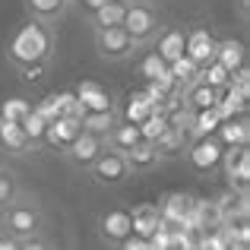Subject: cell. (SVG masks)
<instances>
[{
	"label": "cell",
	"mask_w": 250,
	"mask_h": 250,
	"mask_svg": "<svg viewBox=\"0 0 250 250\" xmlns=\"http://www.w3.org/2000/svg\"><path fill=\"white\" fill-rule=\"evenodd\" d=\"M54 25H44L38 19H25L13 38L6 42V61L13 67H29V63H51L54 57Z\"/></svg>",
	"instance_id": "1"
},
{
	"label": "cell",
	"mask_w": 250,
	"mask_h": 250,
	"mask_svg": "<svg viewBox=\"0 0 250 250\" xmlns=\"http://www.w3.org/2000/svg\"><path fill=\"white\" fill-rule=\"evenodd\" d=\"M0 231L10 234L16 241H29V238H38L44 231V209L35 196L29 193H19L10 206L0 212Z\"/></svg>",
	"instance_id": "2"
},
{
	"label": "cell",
	"mask_w": 250,
	"mask_h": 250,
	"mask_svg": "<svg viewBox=\"0 0 250 250\" xmlns=\"http://www.w3.org/2000/svg\"><path fill=\"white\" fill-rule=\"evenodd\" d=\"M121 29L140 48H149L155 42V35L162 32V22H159V13H155V6L149 0H127V13H124Z\"/></svg>",
	"instance_id": "3"
},
{
	"label": "cell",
	"mask_w": 250,
	"mask_h": 250,
	"mask_svg": "<svg viewBox=\"0 0 250 250\" xmlns=\"http://www.w3.org/2000/svg\"><path fill=\"white\" fill-rule=\"evenodd\" d=\"M92 38H95L98 57H102V61H108V63H124V61H130V57L140 51V44H136L133 38L121 29V25H114V29H102V32H92Z\"/></svg>",
	"instance_id": "4"
},
{
	"label": "cell",
	"mask_w": 250,
	"mask_h": 250,
	"mask_svg": "<svg viewBox=\"0 0 250 250\" xmlns=\"http://www.w3.org/2000/svg\"><path fill=\"white\" fill-rule=\"evenodd\" d=\"M85 174H89L98 187H121V184H127L130 177H133L124 152H114V149H104V152L89 165Z\"/></svg>",
	"instance_id": "5"
},
{
	"label": "cell",
	"mask_w": 250,
	"mask_h": 250,
	"mask_svg": "<svg viewBox=\"0 0 250 250\" xmlns=\"http://www.w3.org/2000/svg\"><path fill=\"white\" fill-rule=\"evenodd\" d=\"M193 203L196 196L190 193H165L159 203V215H162V228L174 231H193Z\"/></svg>",
	"instance_id": "6"
},
{
	"label": "cell",
	"mask_w": 250,
	"mask_h": 250,
	"mask_svg": "<svg viewBox=\"0 0 250 250\" xmlns=\"http://www.w3.org/2000/svg\"><path fill=\"white\" fill-rule=\"evenodd\" d=\"M104 149H108V146H104V136H95V133H85V130H83V133L76 136V140L70 143V146L63 149L61 155H63V159H67L73 168L89 171V165L104 152Z\"/></svg>",
	"instance_id": "7"
},
{
	"label": "cell",
	"mask_w": 250,
	"mask_h": 250,
	"mask_svg": "<svg viewBox=\"0 0 250 250\" xmlns=\"http://www.w3.org/2000/svg\"><path fill=\"white\" fill-rule=\"evenodd\" d=\"M222 143L215 140V136H203V140H193L187 146V162H190V168L193 171H203V174H206V171H215L219 168V162H222Z\"/></svg>",
	"instance_id": "8"
},
{
	"label": "cell",
	"mask_w": 250,
	"mask_h": 250,
	"mask_svg": "<svg viewBox=\"0 0 250 250\" xmlns=\"http://www.w3.org/2000/svg\"><path fill=\"white\" fill-rule=\"evenodd\" d=\"M80 133H83L80 117L63 114V117H57V121H51V124H48L42 146H51V149H57V152H63V149H67V146H70V143H73Z\"/></svg>",
	"instance_id": "9"
},
{
	"label": "cell",
	"mask_w": 250,
	"mask_h": 250,
	"mask_svg": "<svg viewBox=\"0 0 250 250\" xmlns=\"http://www.w3.org/2000/svg\"><path fill=\"white\" fill-rule=\"evenodd\" d=\"M215 44L219 38L212 35L209 29H187V44H184V54L196 63V67H206L209 61H215Z\"/></svg>",
	"instance_id": "10"
},
{
	"label": "cell",
	"mask_w": 250,
	"mask_h": 250,
	"mask_svg": "<svg viewBox=\"0 0 250 250\" xmlns=\"http://www.w3.org/2000/svg\"><path fill=\"white\" fill-rule=\"evenodd\" d=\"M98 234H102V241L111 244V247L127 241L130 234H133V228H130V212L127 209H108V212L98 219Z\"/></svg>",
	"instance_id": "11"
},
{
	"label": "cell",
	"mask_w": 250,
	"mask_h": 250,
	"mask_svg": "<svg viewBox=\"0 0 250 250\" xmlns=\"http://www.w3.org/2000/svg\"><path fill=\"white\" fill-rule=\"evenodd\" d=\"M155 54L165 63H174L177 57H184V44H187V29H177V25H162V32L155 35Z\"/></svg>",
	"instance_id": "12"
},
{
	"label": "cell",
	"mask_w": 250,
	"mask_h": 250,
	"mask_svg": "<svg viewBox=\"0 0 250 250\" xmlns=\"http://www.w3.org/2000/svg\"><path fill=\"white\" fill-rule=\"evenodd\" d=\"M130 228H133L136 238L152 241L155 234L162 231V215H159V206H152V203L133 206V212H130Z\"/></svg>",
	"instance_id": "13"
},
{
	"label": "cell",
	"mask_w": 250,
	"mask_h": 250,
	"mask_svg": "<svg viewBox=\"0 0 250 250\" xmlns=\"http://www.w3.org/2000/svg\"><path fill=\"white\" fill-rule=\"evenodd\" d=\"M222 219H225V212H222V206L215 203V196L212 200H200V196H196V203H193V231L196 234L219 231Z\"/></svg>",
	"instance_id": "14"
},
{
	"label": "cell",
	"mask_w": 250,
	"mask_h": 250,
	"mask_svg": "<svg viewBox=\"0 0 250 250\" xmlns=\"http://www.w3.org/2000/svg\"><path fill=\"white\" fill-rule=\"evenodd\" d=\"M22 3H25L29 19H38V22H44V25H57L67 16L73 0H22Z\"/></svg>",
	"instance_id": "15"
},
{
	"label": "cell",
	"mask_w": 250,
	"mask_h": 250,
	"mask_svg": "<svg viewBox=\"0 0 250 250\" xmlns=\"http://www.w3.org/2000/svg\"><path fill=\"white\" fill-rule=\"evenodd\" d=\"M215 102H219V89H212V85H206V83H200V80L190 83L187 89L181 92V104L190 111V114L215 108Z\"/></svg>",
	"instance_id": "16"
},
{
	"label": "cell",
	"mask_w": 250,
	"mask_h": 250,
	"mask_svg": "<svg viewBox=\"0 0 250 250\" xmlns=\"http://www.w3.org/2000/svg\"><path fill=\"white\" fill-rule=\"evenodd\" d=\"M124 13H127V0H108V3L89 10L92 32H102V29H114V25H121L124 22Z\"/></svg>",
	"instance_id": "17"
},
{
	"label": "cell",
	"mask_w": 250,
	"mask_h": 250,
	"mask_svg": "<svg viewBox=\"0 0 250 250\" xmlns=\"http://www.w3.org/2000/svg\"><path fill=\"white\" fill-rule=\"evenodd\" d=\"M136 143H143L140 127H136V124H127V121H117L114 127L108 130V136H104V146L114 149V152H130Z\"/></svg>",
	"instance_id": "18"
},
{
	"label": "cell",
	"mask_w": 250,
	"mask_h": 250,
	"mask_svg": "<svg viewBox=\"0 0 250 250\" xmlns=\"http://www.w3.org/2000/svg\"><path fill=\"white\" fill-rule=\"evenodd\" d=\"M215 61H219L228 73L247 67V44L244 42H234V38H222V42L215 44Z\"/></svg>",
	"instance_id": "19"
},
{
	"label": "cell",
	"mask_w": 250,
	"mask_h": 250,
	"mask_svg": "<svg viewBox=\"0 0 250 250\" xmlns=\"http://www.w3.org/2000/svg\"><path fill=\"white\" fill-rule=\"evenodd\" d=\"M152 111H155V108H152V102L143 95V89H136V92H127V98H124V104H121V111H117V117H121V121H127V124H136V127H140V124L146 121Z\"/></svg>",
	"instance_id": "20"
},
{
	"label": "cell",
	"mask_w": 250,
	"mask_h": 250,
	"mask_svg": "<svg viewBox=\"0 0 250 250\" xmlns=\"http://www.w3.org/2000/svg\"><path fill=\"white\" fill-rule=\"evenodd\" d=\"M73 92H76V102L83 104V114H85V111H111V108H114L108 89L98 85V83H83L80 89H73Z\"/></svg>",
	"instance_id": "21"
},
{
	"label": "cell",
	"mask_w": 250,
	"mask_h": 250,
	"mask_svg": "<svg viewBox=\"0 0 250 250\" xmlns=\"http://www.w3.org/2000/svg\"><path fill=\"white\" fill-rule=\"evenodd\" d=\"M0 149H3V152H10V155L29 152L32 143H29V136H25L22 124H16V121H0Z\"/></svg>",
	"instance_id": "22"
},
{
	"label": "cell",
	"mask_w": 250,
	"mask_h": 250,
	"mask_svg": "<svg viewBox=\"0 0 250 250\" xmlns=\"http://www.w3.org/2000/svg\"><path fill=\"white\" fill-rule=\"evenodd\" d=\"M187 146H190V136L184 133V130H177V127H168L165 133H162L159 140L152 143V149L159 152V159H162V162L184 155V152H187Z\"/></svg>",
	"instance_id": "23"
},
{
	"label": "cell",
	"mask_w": 250,
	"mask_h": 250,
	"mask_svg": "<svg viewBox=\"0 0 250 250\" xmlns=\"http://www.w3.org/2000/svg\"><path fill=\"white\" fill-rule=\"evenodd\" d=\"M215 140L222 146H247L250 140V127H247V114L244 117H225L215 130Z\"/></svg>",
	"instance_id": "24"
},
{
	"label": "cell",
	"mask_w": 250,
	"mask_h": 250,
	"mask_svg": "<svg viewBox=\"0 0 250 250\" xmlns=\"http://www.w3.org/2000/svg\"><path fill=\"white\" fill-rule=\"evenodd\" d=\"M124 159H127L130 165V174H140V171H152L155 165H159V152L152 149V143H136L130 152H124Z\"/></svg>",
	"instance_id": "25"
},
{
	"label": "cell",
	"mask_w": 250,
	"mask_h": 250,
	"mask_svg": "<svg viewBox=\"0 0 250 250\" xmlns=\"http://www.w3.org/2000/svg\"><path fill=\"white\" fill-rule=\"evenodd\" d=\"M117 121H121V117H117V108H111V111H85L80 117L83 130L85 133H95V136H108V130L114 127Z\"/></svg>",
	"instance_id": "26"
},
{
	"label": "cell",
	"mask_w": 250,
	"mask_h": 250,
	"mask_svg": "<svg viewBox=\"0 0 250 250\" xmlns=\"http://www.w3.org/2000/svg\"><path fill=\"white\" fill-rule=\"evenodd\" d=\"M219 124H222V117H219V111H215V108L196 111V114H193V124H190V143H193V140H203V136H215Z\"/></svg>",
	"instance_id": "27"
},
{
	"label": "cell",
	"mask_w": 250,
	"mask_h": 250,
	"mask_svg": "<svg viewBox=\"0 0 250 250\" xmlns=\"http://www.w3.org/2000/svg\"><path fill=\"white\" fill-rule=\"evenodd\" d=\"M22 193V187H19V177L13 174L10 168H3L0 165V212H3L6 206H10L16 196Z\"/></svg>",
	"instance_id": "28"
},
{
	"label": "cell",
	"mask_w": 250,
	"mask_h": 250,
	"mask_svg": "<svg viewBox=\"0 0 250 250\" xmlns=\"http://www.w3.org/2000/svg\"><path fill=\"white\" fill-rule=\"evenodd\" d=\"M168 70H171V76H174V80L181 83L184 89H187L190 83H196V80H200V67H196V63L190 61L187 54H184V57H177L174 63H168Z\"/></svg>",
	"instance_id": "29"
},
{
	"label": "cell",
	"mask_w": 250,
	"mask_h": 250,
	"mask_svg": "<svg viewBox=\"0 0 250 250\" xmlns=\"http://www.w3.org/2000/svg\"><path fill=\"white\" fill-rule=\"evenodd\" d=\"M168 127H171L168 117L162 114V111H152V114H149L146 121L140 124V136H143V143H155V140H159V136L165 133Z\"/></svg>",
	"instance_id": "30"
},
{
	"label": "cell",
	"mask_w": 250,
	"mask_h": 250,
	"mask_svg": "<svg viewBox=\"0 0 250 250\" xmlns=\"http://www.w3.org/2000/svg\"><path fill=\"white\" fill-rule=\"evenodd\" d=\"M228 80H231V73H228L225 67H222L219 61H209L206 67H200V83H206V85H212V89H225Z\"/></svg>",
	"instance_id": "31"
},
{
	"label": "cell",
	"mask_w": 250,
	"mask_h": 250,
	"mask_svg": "<svg viewBox=\"0 0 250 250\" xmlns=\"http://www.w3.org/2000/svg\"><path fill=\"white\" fill-rule=\"evenodd\" d=\"M32 111V102L29 98H22V95H13V98H6L3 104H0V121H22L25 114Z\"/></svg>",
	"instance_id": "32"
},
{
	"label": "cell",
	"mask_w": 250,
	"mask_h": 250,
	"mask_svg": "<svg viewBox=\"0 0 250 250\" xmlns=\"http://www.w3.org/2000/svg\"><path fill=\"white\" fill-rule=\"evenodd\" d=\"M19 124H22V130H25V136H29L32 149H35V146H42V140H44V130H48V121H44L42 114H35V111H29V114H25Z\"/></svg>",
	"instance_id": "33"
},
{
	"label": "cell",
	"mask_w": 250,
	"mask_h": 250,
	"mask_svg": "<svg viewBox=\"0 0 250 250\" xmlns=\"http://www.w3.org/2000/svg\"><path fill=\"white\" fill-rule=\"evenodd\" d=\"M165 67H168V63L162 61V57L155 54V51H149V54H146V57L140 61V76H143L146 83H152V80H155V76H159V73H162Z\"/></svg>",
	"instance_id": "34"
},
{
	"label": "cell",
	"mask_w": 250,
	"mask_h": 250,
	"mask_svg": "<svg viewBox=\"0 0 250 250\" xmlns=\"http://www.w3.org/2000/svg\"><path fill=\"white\" fill-rule=\"evenodd\" d=\"M44 70H48V63H29V67H19V76H22L25 83H42Z\"/></svg>",
	"instance_id": "35"
},
{
	"label": "cell",
	"mask_w": 250,
	"mask_h": 250,
	"mask_svg": "<svg viewBox=\"0 0 250 250\" xmlns=\"http://www.w3.org/2000/svg\"><path fill=\"white\" fill-rule=\"evenodd\" d=\"M117 250H152V244H149V241H143V238H136V234H130L127 241H121V244H117Z\"/></svg>",
	"instance_id": "36"
},
{
	"label": "cell",
	"mask_w": 250,
	"mask_h": 250,
	"mask_svg": "<svg viewBox=\"0 0 250 250\" xmlns=\"http://www.w3.org/2000/svg\"><path fill=\"white\" fill-rule=\"evenodd\" d=\"M19 250H54V247H51V241H44L42 234H38V238H29V241H19Z\"/></svg>",
	"instance_id": "37"
},
{
	"label": "cell",
	"mask_w": 250,
	"mask_h": 250,
	"mask_svg": "<svg viewBox=\"0 0 250 250\" xmlns=\"http://www.w3.org/2000/svg\"><path fill=\"white\" fill-rule=\"evenodd\" d=\"M0 250H19V241H16V238H10V234H3V231H0Z\"/></svg>",
	"instance_id": "38"
},
{
	"label": "cell",
	"mask_w": 250,
	"mask_h": 250,
	"mask_svg": "<svg viewBox=\"0 0 250 250\" xmlns=\"http://www.w3.org/2000/svg\"><path fill=\"white\" fill-rule=\"evenodd\" d=\"M238 13H241V22H247V0H238Z\"/></svg>",
	"instance_id": "39"
},
{
	"label": "cell",
	"mask_w": 250,
	"mask_h": 250,
	"mask_svg": "<svg viewBox=\"0 0 250 250\" xmlns=\"http://www.w3.org/2000/svg\"><path fill=\"white\" fill-rule=\"evenodd\" d=\"M85 6H89V10H95V6H102V3H108V0H83Z\"/></svg>",
	"instance_id": "40"
}]
</instances>
